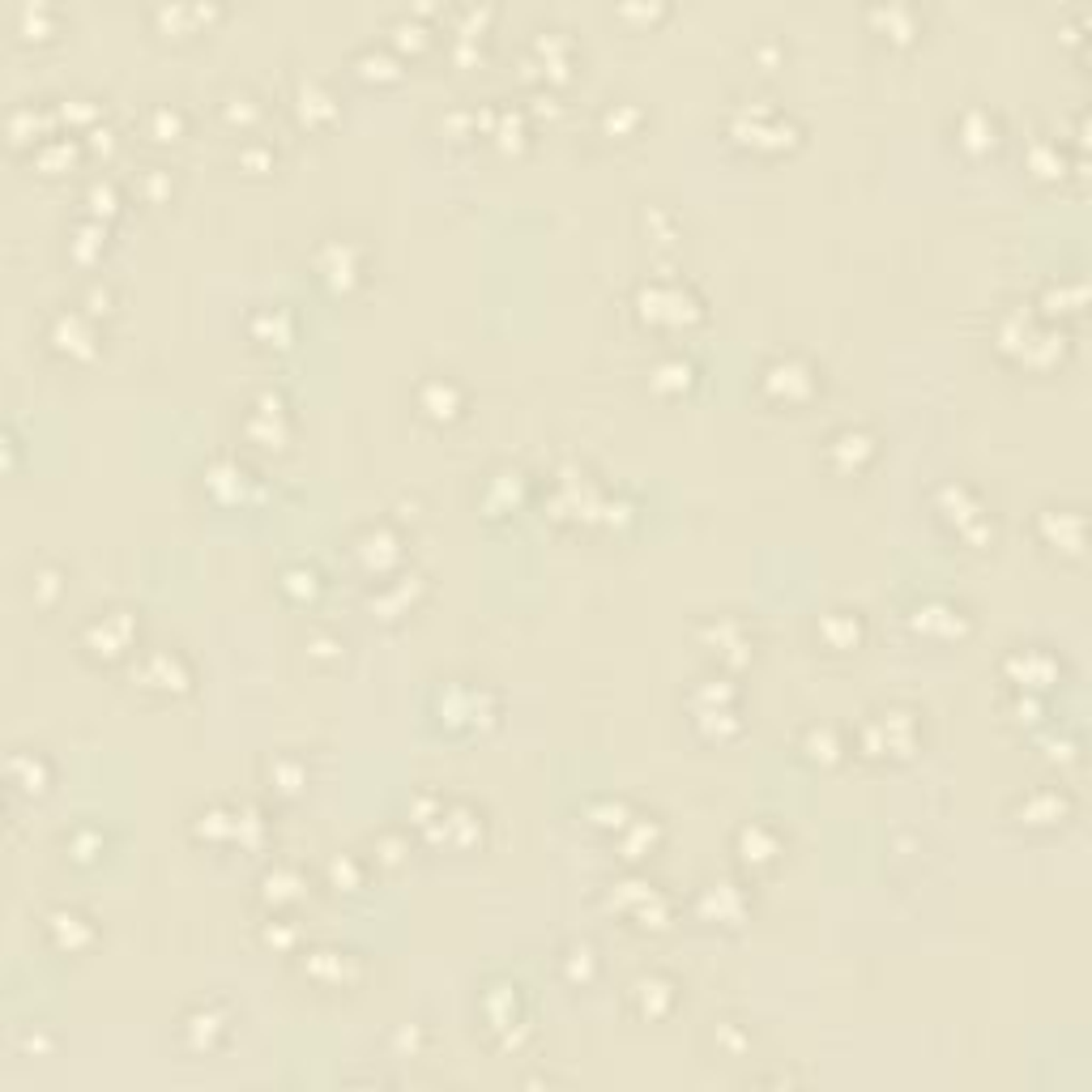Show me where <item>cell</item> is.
<instances>
[{
	"label": "cell",
	"mask_w": 1092,
	"mask_h": 1092,
	"mask_svg": "<svg viewBox=\"0 0 1092 1092\" xmlns=\"http://www.w3.org/2000/svg\"><path fill=\"white\" fill-rule=\"evenodd\" d=\"M128 640H133V619H128L124 611H107L103 619H94V624L85 627V645H90L94 653H103V658L124 653Z\"/></svg>",
	"instance_id": "4"
},
{
	"label": "cell",
	"mask_w": 1092,
	"mask_h": 1092,
	"mask_svg": "<svg viewBox=\"0 0 1092 1092\" xmlns=\"http://www.w3.org/2000/svg\"><path fill=\"white\" fill-rule=\"evenodd\" d=\"M807 747H811V755H816V760H819V755H823V760H832V755H836V742H832L828 730H811V734H807Z\"/></svg>",
	"instance_id": "32"
},
{
	"label": "cell",
	"mask_w": 1092,
	"mask_h": 1092,
	"mask_svg": "<svg viewBox=\"0 0 1092 1092\" xmlns=\"http://www.w3.org/2000/svg\"><path fill=\"white\" fill-rule=\"evenodd\" d=\"M47 22H51V9H47V4L26 0V4L13 9V26H17L22 39H43V35H47Z\"/></svg>",
	"instance_id": "10"
},
{
	"label": "cell",
	"mask_w": 1092,
	"mask_h": 1092,
	"mask_svg": "<svg viewBox=\"0 0 1092 1092\" xmlns=\"http://www.w3.org/2000/svg\"><path fill=\"white\" fill-rule=\"evenodd\" d=\"M35 158H39L43 171H60L65 162H73V146L69 141H47V146L35 150Z\"/></svg>",
	"instance_id": "23"
},
{
	"label": "cell",
	"mask_w": 1092,
	"mask_h": 1092,
	"mask_svg": "<svg viewBox=\"0 0 1092 1092\" xmlns=\"http://www.w3.org/2000/svg\"><path fill=\"white\" fill-rule=\"evenodd\" d=\"M73 845H78V850H81L78 858H90V850H99V841H94V832H78V836H73Z\"/></svg>",
	"instance_id": "36"
},
{
	"label": "cell",
	"mask_w": 1092,
	"mask_h": 1092,
	"mask_svg": "<svg viewBox=\"0 0 1092 1092\" xmlns=\"http://www.w3.org/2000/svg\"><path fill=\"white\" fill-rule=\"evenodd\" d=\"M39 112L35 107H17L13 116H9V133H13V141H31L35 133H39Z\"/></svg>",
	"instance_id": "22"
},
{
	"label": "cell",
	"mask_w": 1092,
	"mask_h": 1092,
	"mask_svg": "<svg viewBox=\"0 0 1092 1092\" xmlns=\"http://www.w3.org/2000/svg\"><path fill=\"white\" fill-rule=\"evenodd\" d=\"M9 773H13V781L22 785V789H43V764L35 760V755H13L9 760Z\"/></svg>",
	"instance_id": "17"
},
{
	"label": "cell",
	"mask_w": 1092,
	"mask_h": 1092,
	"mask_svg": "<svg viewBox=\"0 0 1092 1092\" xmlns=\"http://www.w3.org/2000/svg\"><path fill=\"white\" fill-rule=\"evenodd\" d=\"M392 35H397V43H414V47H419V43H423V26H419V22H397Z\"/></svg>",
	"instance_id": "35"
},
{
	"label": "cell",
	"mask_w": 1092,
	"mask_h": 1092,
	"mask_svg": "<svg viewBox=\"0 0 1092 1092\" xmlns=\"http://www.w3.org/2000/svg\"><path fill=\"white\" fill-rule=\"evenodd\" d=\"M342 956L338 952H316L312 960H308V973H316V977H333V981H342Z\"/></svg>",
	"instance_id": "29"
},
{
	"label": "cell",
	"mask_w": 1092,
	"mask_h": 1092,
	"mask_svg": "<svg viewBox=\"0 0 1092 1092\" xmlns=\"http://www.w3.org/2000/svg\"><path fill=\"white\" fill-rule=\"evenodd\" d=\"M687 380H692V367H687L683 358H670V363H662V367L653 372V385H658L662 392L687 389Z\"/></svg>",
	"instance_id": "18"
},
{
	"label": "cell",
	"mask_w": 1092,
	"mask_h": 1092,
	"mask_svg": "<svg viewBox=\"0 0 1092 1092\" xmlns=\"http://www.w3.org/2000/svg\"><path fill=\"white\" fill-rule=\"evenodd\" d=\"M739 850L747 862H764L777 854V836L768 832V828H760V823H751V828H742L739 832Z\"/></svg>",
	"instance_id": "12"
},
{
	"label": "cell",
	"mask_w": 1092,
	"mask_h": 1092,
	"mask_svg": "<svg viewBox=\"0 0 1092 1092\" xmlns=\"http://www.w3.org/2000/svg\"><path fill=\"white\" fill-rule=\"evenodd\" d=\"M137 679L146 683V687H158V692H180L184 683H188V670H184V662L175 658V653H150L146 662H141V670H137Z\"/></svg>",
	"instance_id": "5"
},
{
	"label": "cell",
	"mask_w": 1092,
	"mask_h": 1092,
	"mask_svg": "<svg viewBox=\"0 0 1092 1092\" xmlns=\"http://www.w3.org/2000/svg\"><path fill=\"white\" fill-rule=\"evenodd\" d=\"M700 909L704 913H717V918H739L742 900H739V892H734V884H713Z\"/></svg>",
	"instance_id": "15"
},
{
	"label": "cell",
	"mask_w": 1092,
	"mask_h": 1092,
	"mask_svg": "<svg viewBox=\"0 0 1092 1092\" xmlns=\"http://www.w3.org/2000/svg\"><path fill=\"white\" fill-rule=\"evenodd\" d=\"M47 926H51V935H56L60 947H81V943L90 938V926L81 922L78 913H65V909H60V913H51V918H47Z\"/></svg>",
	"instance_id": "14"
},
{
	"label": "cell",
	"mask_w": 1092,
	"mask_h": 1092,
	"mask_svg": "<svg viewBox=\"0 0 1092 1092\" xmlns=\"http://www.w3.org/2000/svg\"><path fill=\"white\" fill-rule=\"evenodd\" d=\"M969 150H986V146H994V124L986 112H969L965 116V137H960Z\"/></svg>",
	"instance_id": "16"
},
{
	"label": "cell",
	"mask_w": 1092,
	"mask_h": 1092,
	"mask_svg": "<svg viewBox=\"0 0 1092 1092\" xmlns=\"http://www.w3.org/2000/svg\"><path fill=\"white\" fill-rule=\"evenodd\" d=\"M51 342H56V351L65 354H90L94 346V329H90V320L78 312H65L56 316V324H51Z\"/></svg>",
	"instance_id": "6"
},
{
	"label": "cell",
	"mask_w": 1092,
	"mask_h": 1092,
	"mask_svg": "<svg viewBox=\"0 0 1092 1092\" xmlns=\"http://www.w3.org/2000/svg\"><path fill=\"white\" fill-rule=\"evenodd\" d=\"M150 124H154V137H158V141H175V137H180V128H184L180 112H171V107H158L154 116H150Z\"/></svg>",
	"instance_id": "26"
},
{
	"label": "cell",
	"mask_w": 1092,
	"mask_h": 1092,
	"mask_svg": "<svg viewBox=\"0 0 1092 1092\" xmlns=\"http://www.w3.org/2000/svg\"><path fill=\"white\" fill-rule=\"evenodd\" d=\"M214 1033H218V1015H193V1046H209Z\"/></svg>",
	"instance_id": "31"
},
{
	"label": "cell",
	"mask_w": 1092,
	"mask_h": 1092,
	"mask_svg": "<svg viewBox=\"0 0 1092 1092\" xmlns=\"http://www.w3.org/2000/svg\"><path fill=\"white\" fill-rule=\"evenodd\" d=\"M640 316L653 324H683L696 316V299L679 282H649L640 286Z\"/></svg>",
	"instance_id": "1"
},
{
	"label": "cell",
	"mask_w": 1092,
	"mask_h": 1092,
	"mask_svg": "<svg viewBox=\"0 0 1092 1092\" xmlns=\"http://www.w3.org/2000/svg\"><path fill=\"white\" fill-rule=\"evenodd\" d=\"M358 555H363V563H367V568H389L392 559H397V538L385 534V529H376V534H367V538H363Z\"/></svg>",
	"instance_id": "13"
},
{
	"label": "cell",
	"mask_w": 1092,
	"mask_h": 1092,
	"mask_svg": "<svg viewBox=\"0 0 1092 1092\" xmlns=\"http://www.w3.org/2000/svg\"><path fill=\"white\" fill-rule=\"evenodd\" d=\"M713 645H721V653H730V658H739V649H747V640H742V631L734 624H721V627H708L704 631Z\"/></svg>",
	"instance_id": "24"
},
{
	"label": "cell",
	"mask_w": 1092,
	"mask_h": 1092,
	"mask_svg": "<svg viewBox=\"0 0 1092 1092\" xmlns=\"http://www.w3.org/2000/svg\"><path fill=\"white\" fill-rule=\"evenodd\" d=\"M764 389L781 397V401H802L807 392L816 389V380H811V367L807 363H798V358H777L768 372H764Z\"/></svg>",
	"instance_id": "3"
},
{
	"label": "cell",
	"mask_w": 1092,
	"mask_h": 1092,
	"mask_svg": "<svg viewBox=\"0 0 1092 1092\" xmlns=\"http://www.w3.org/2000/svg\"><path fill=\"white\" fill-rule=\"evenodd\" d=\"M823 636H828L832 645H841V649H845V645H854V640H858V624H854V619H845V611H836L832 619H823Z\"/></svg>",
	"instance_id": "20"
},
{
	"label": "cell",
	"mask_w": 1092,
	"mask_h": 1092,
	"mask_svg": "<svg viewBox=\"0 0 1092 1092\" xmlns=\"http://www.w3.org/2000/svg\"><path fill=\"white\" fill-rule=\"evenodd\" d=\"M358 69H363V78H392V56H385V51H363L358 56Z\"/></svg>",
	"instance_id": "28"
},
{
	"label": "cell",
	"mask_w": 1092,
	"mask_h": 1092,
	"mask_svg": "<svg viewBox=\"0 0 1092 1092\" xmlns=\"http://www.w3.org/2000/svg\"><path fill=\"white\" fill-rule=\"evenodd\" d=\"M329 103H333V99H329L324 90H316V85H304V90H299V116H304V119L329 116V112H333Z\"/></svg>",
	"instance_id": "21"
},
{
	"label": "cell",
	"mask_w": 1092,
	"mask_h": 1092,
	"mask_svg": "<svg viewBox=\"0 0 1092 1092\" xmlns=\"http://www.w3.org/2000/svg\"><path fill=\"white\" fill-rule=\"evenodd\" d=\"M457 406H461V397H457V389L448 380H427L423 385V410H427L431 419H453Z\"/></svg>",
	"instance_id": "8"
},
{
	"label": "cell",
	"mask_w": 1092,
	"mask_h": 1092,
	"mask_svg": "<svg viewBox=\"0 0 1092 1092\" xmlns=\"http://www.w3.org/2000/svg\"><path fill=\"white\" fill-rule=\"evenodd\" d=\"M299 888H304V879H299L295 870H273V875H265V900H290Z\"/></svg>",
	"instance_id": "19"
},
{
	"label": "cell",
	"mask_w": 1092,
	"mask_h": 1092,
	"mask_svg": "<svg viewBox=\"0 0 1092 1092\" xmlns=\"http://www.w3.org/2000/svg\"><path fill=\"white\" fill-rule=\"evenodd\" d=\"M286 589H290V593H316V572L312 568H308V572H304V568L286 572Z\"/></svg>",
	"instance_id": "33"
},
{
	"label": "cell",
	"mask_w": 1092,
	"mask_h": 1092,
	"mask_svg": "<svg viewBox=\"0 0 1092 1092\" xmlns=\"http://www.w3.org/2000/svg\"><path fill=\"white\" fill-rule=\"evenodd\" d=\"M316 265H320V273H324L333 286H346V282H354V273H358V265H354V248L351 243H338V239L320 248Z\"/></svg>",
	"instance_id": "7"
},
{
	"label": "cell",
	"mask_w": 1092,
	"mask_h": 1092,
	"mask_svg": "<svg viewBox=\"0 0 1092 1092\" xmlns=\"http://www.w3.org/2000/svg\"><path fill=\"white\" fill-rule=\"evenodd\" d=\"M631 119H636V112L619 103V107H611V112H606V128H611V133H624V128L631 124Z\"/></svg>",
	"instance_id": "34"
},
{
	"label": "cell",
	"mask_w": 1092,
	"mask_h": 1092,
	"mask_svg": "<svg viewBox=\"0 0 1092 1092\" xmlns=\"http://www.w3.org/2000/svg\"><path fill=\"white\" fill-rule=\"evenodd\" d=\"M832 461L836 466H858L862 457H870V435H862V431H841L836 440H832Z\"/></svg>",
	"instance_id": "11"
},
{
	"label": "cell",
	"mask_w": 1092,
	"mask_h": 1092,
	"mask_svg": "<svg viewBox=\"0 0 1092 1092\" xmlns=\"http://www.w3.org/2000/svg\"><path fill=\"white\" fill-rule=\"evenodd\" d=\"M734 133H739L742 141H751V146H785L794 128H789V119H781L777 112L751 103V107H742L739 116H734Z\"/></svg>",
	"instance_id": "2"
},
{
	"label": "cell",
	"mask_w": 1092,
	"mask_h": 1092,
	"mask_svg": "<svg viewBox=\"0 0 1092 1092\" xmlns=\"http://www.w3.org/2000/svg\"><path fill=\"white\" fill-rule=\"evenodd\" d=\"M85 201H90V209H94V214H112V205H116V193H112L107 184H94V188L85 193Z\"/></svg>",
	"instance_id": "30"
},
{
	"label": "cell",
	"mask_w": 1092,
	"mask_h": 1092,
	"mask_svg": "<svg viewBox=\"0 0 1092 1092\" xmlns=\"http://www.w3.org/2000/svg\"><path fill=\"white\" fill-rule=\"evenodd\" d=\"M870 17H884V26H892L897 39H909L913 31V9H870Z\"/></svg>",
	"instance_id": "25"
},
{
	"label": "cell",
	"mask_w": 1092,
	"mask_h": 1092,
	"mask_svg": "<svg viewBox=\"0 0 1092 1092\" xmlns=\"http://www.w3.org/2000/svg\"><path fill=\"white\" fill-rule=\"evenodd\" d=\"M252 329H256L261 338H277V342H282V338L290 333V320H286V312H261L252 320Z\"/></svg>",
	"instance_id": "27"
},
{
	"label": "cell",
	"mask_w": 1092,
	"mask_h": 1092,
	"mask_svg": "<svg viewBox=\"0 0 1092 1092\" xmlns=\"http://www.w3.org/2000/svg\"><path fill=\"white\" fill-rule=\"evenodd\" d=\"M482 700H487V696H478V692H466V687H448V696L440 700V713H444L448 721H478V713H482Z\"/></svg>",
	"instance_id": "9"
}]
</instances>
